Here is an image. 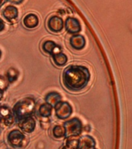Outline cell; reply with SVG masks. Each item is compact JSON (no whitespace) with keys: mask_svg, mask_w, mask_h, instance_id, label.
I'll return each instance as SVG.
<instances>
[{"mask_svg":"<svg viewBox=\"0 0 132 149\" xmlns=\"http://www.w3.org/2000/svg\"><path fill=\"white\" fill-rule=\"evenodd\" d=\"M35 107L36 102L33 98L26 97L19 100L12 109L15 120L19 122L23 119L32 116L34 113Z\"/></svg>","mask_w":132,"mask_h":149,"instance_id":"cell-2","label":"cell"},{"mask_svg":"<svg viewBox=\"0 0 132 149\" xmlns=\"http://www.w3.org/2000/svg\"><path fill=\"white\" fill-rule=\"evenodd\" d=\"M6 1H7V0H0V7L2 6V5H3V3H4Z\"/></svg>","mask_w":132,"mask_h":149,"instance_id":"cell-28","label":"cell"},{"mask_svg":"<svg viewBox=\"0 0 132 149\" xmlns=\"http://www.w3.org/2000/svg\"><path fill=\"white\" fill-rule=\"evenodd\" d=\"M18 125L22 131L27 134H30L34 132L36 128V121L33 116H29L19 121Z\"/></svg>","mask_w":132,"mask_h":149,"instance_id":"cell-9","label":"cell"},{"mask_svg":"<svg viewBox=\"0 0 132 149\" xmlns=\"http://www.w3.org/2000/svg\"><path fill=\"white\" fill-rule=\"evenodd\" d=\"M52 134L55 138L60 139L65 137V130L63 125H56L52 129Z\"/></svg>","mask_w":132,"mask_h":149,"instance_id":"cell-19","label":"cell"},{"mask_svg":"<svg viewBox=\"0 0 132 149\" xmlns=\"http://www.w3.org/2000/svg\"><path fill=\"white\" fill-rule=\"evenodd\" d=\"M19 11L18 9L16 6H7L5 7V9L2 10V16L6 20L11 21L13 19H16L18 17Z\"/></svg>","mask_w":132,"mask_h":149,"instance_id":"cell-14","label":"cell"},{"mask_svg":"<svg viewBox=\"0 0 132 149\" xmlns=\"http://www.w3.org/2000/svg\"><path fill=\"white\" fill-rule=\"evenodd\" d=\"M24 26L28 29H34L39 25V18L34 13H29L24 16L23 19Z\"/></svg>","mask_w":132,"mask_h":149,"instance_id":"cell-13","label":"cell"},{"mask_svg":"<svg viewBox=\"0 0 132 149\" xmlns=\"http://www.w3.org/2000/svg\"><path fill=\"white\" fill-rule=\"evenodd\" d=\"M18 70L16 69L15 68H9L6 72V79L9 81V83H13L16 81L19 78Z\"/></svg>","mask_w":132,"mask_h":149,"instance_id":"cell-18","label":"cell"},{"mask_svg":"<svg viewBox=\"0 0 132 149\" xmlns=\"http://www.w3.org/2000/svg\"><path fill=\"white\" fill-rule=\"evenodd\" d=\"M64 27L68 33L76 34L82 30V26L79 19L74 17H68L64 22Z\"/></svg>","mask_w":132,"mask_h":149,"instance_id":"cell-7","label":"cell"},{"mask_svg":"<svg viewBox=\"0 0 132 149\" xmlns=\"http://www.w3.org/2000/svg\"><path fill=\"white\" fill-rule=\"evenodd\" d=\"M65 130V137H77L82 134V123L77 117H74L65 121L63 123Z\"/></svg>","mask_w":132,"mask_h":149,"instance_id":"cell-3","label":"cell"},{"mask_svg":"<svg viewBox=\"0 0 132 149\" xmlns=\"http://www.w3.org/2000/svg\"><path fill=\"white\" fill-rule=\"evenodd\" d=\"M79 143V138L77 137H68L66 141H65V145L69 147L72 149H76Z\"/></svg>","mask_w":132,"mask_h":149,"instance_id":"cell-20","label":"cell"},{"mask_svg":"<svg viewBox=\"0 0 132 149\" xmlns=\"http://www.w3.org/2000/svg\"><path fill=\"white\" fill-rule=\"evenodd\" d=\"M5 26H6V24H5V22L2 20V19H0V32L4 30Z\"/></svg>","mask_w":132,"mask_h":149,"instance_id":"cell-23","label":"cell"},{"mask_svg":"<svg viewBox=\"0 0 132 149\" xmlns=\"http://www.w3.org/2000/svg\"><path fill=\"white\" fill-rule=\"evenodd\" d=\"M0 149H8V147L4 142H1L0 143Z\"/></svg>","mask_w":132,"mask_h":149,"instance_id":"cell-25","label":"cell"},{"mask_svg":"<svg viewBox=\"0 0 132 149\" xmlns=\"http://www.w3.org/2000/svg\"><path fill=\"white\" fill-rule=\"evenodd\" d=\"M3 92H2V91L0 90V101L2 100V99L3 98Z\"/></svg>","mask_w":132,"mask_h":149,"instance_id":"cell-27","label":"cell"},{"mask_svg":"<svg viewBox=\"0 0 132 149\" xmlns=\"http://www.w3.org/2000/svg\"><path fill=\"white\" fill-rule=\"evenodd\" d=\"M95 145L96 141L93 137L86 135L79 137L76 149H93L95 148Z\"/></svg>","mask_w":132,"mask_h":149,"instance_id":"cell-11","label":"cell"},{"mask_svg":"<svg viewBox=\"0 0 132 149\" xmlns=\"http://www.w3.org/2000/svg\"><path fill=\"white\" fill-rule=\"evenodd\" d=\"M53 107L49 104L44 102L40 106L38 109V114L41 117H50L52 113Z\"/></svg>","mask_w":132,"mask_h":149,"instance_id":"cell-16","label":"cell"},{"mask_svg":"<svg viewBox=\"0 0 132 149\" xmlns=\"http://www.w3.org/2000/svg\"><path fill=\"white\" fill-rule=\"evenodd\" d=\"M9 81H7L6 78L0 75V90L4 93L9 87Z\"/></svg>","mask_w":132,"mask_h":149,"instance_id":"cell-22","label":"cell"},{"mask_svg":"<svg viewBox=\"0 0 132 149\" xmlns=\"http://www.w3.org/2000/svg\"><path fill=\"white\" fill-rule=\"evenodd\" d=\"M93 149H96V148H93Z\"/></svg>","mask_w":132,"mask_h":149,"instance_id":"cell-30","label":"cell"},{"mask_svg":"<svg viewBox=\"0 0 132 149\" xmlns=\"http://www.w3.org/2000/svg\"><path fill=\"white\" fill-rule=\"evenodd\" d=\"M61 149H72V148H69V147H68L67 145H64V146L61 148Z\"/></svg>","mask_w":132,"mask_h":149,"instance_id":"cell-26","label":"cell"},{"mask_svg":"<svg viewBox=\"0 0 132 149\" xmlns=\"http://www.w3.org/2000/svg\"><path fill=\"white\" fill-rule=\"evenodd\" d=\"M2 58V51L0 50V58Z\"/></svg>","mask_w":132,"mask_h":149,"instance_id":"cell-29","label":"cell"},{"mask_svg":"<svg viewBox=\"0 0 132 149\" xmlns=\"http://www.w3.org/2000/svg\"><path fill=\"white\" fill-rule=\"evenodd\" d=\"M15 117L12 109L6 105L0 106V124L10 127L15 122Z\"/></svg>","mask_w":132,"mask_h":149,"instance_id":"cell-6","label":"cell"},{"mask_svg":"<svg viewBox=\"0 0 132 149\" xmlns=\"http://www.w3.org/2000/svg\"><path fill=\"white\" fill-rule=\"evenodd\" d=\"M24 140H25V136L23 133L17 129L11 130L7 135V141L13 148H21Z\"/></svg>","mask_w":132,"mask_h":149,"instance_id":"cell-4","label":"cell"},{"mask_svg":"<svg viewBox=\"0 0 132 149\" xmlns=\"http://www.w3.org/2000/svg\"><path fill=\"white\" fill-rule=\"evenodd\" d=\"M47 26L51 32L60 33L64 28V21L59 16H52L48 19Z\"/></svg>","mask_w":132,"mask_h":149,"instance_id":"cell-8","label":"cell"},{"mask_svg":"<svg viewBox=\"0 0 132 149\" xmlns=\"http://www.w3.org/2000/svg\"><path fill=\"white\" fill-rule=\"evenodd\" d=\"M44 100H45L46 103L49 104L54 108L58 102L62 101V97L57 92H51V93H48L45 95Z\"/></svg>","mask_w":132,"mask_h":149,"instance_id":"cell-15","label":"cell"},{"mask_svg":"<svg viewBox=\"0 0 132 149\" xmlns=\"http://www.w3.org/2000/svg\"><path fill=\"white\" fill-rule=\"evenodd\" d=\"M55 110V115L60 120H66L69 118L72 113V106L68 102L61 101L54 107Z\"/></svg>","mask_w":132,"mask_h":149,"instance_id":"cell-5","label":"cell"},{"mask_svg":"<svg viewBox=\"0 0 132 149\" xmlns=\"http://www.w3.org/2000/svg\"><path fill=\"white\" fill-rule=\"evenodd\" d=\"M40 124H41V127L42 129L47 130L51 126V120H50L49 117H41Z\"/></svg>","mask_w":132,"mask_h":149,"instance_id":"cell-21","label":"cell"},{"mask_svg":"<svg viewBox=\"0 0 132 149\" xmlns=\"http://www.w3.org/2000/svg\"><path fill=\"white\" fill-rule=\"evenodd\" d=\"M69 44L72 48L79 51L83 48L86 45V39L82 35L75 34L70 38Z\"/></svg>","mask_w":132,"mask_h":149,"instance_id":"cell-12","label":"cell"},{"mask_svg":"<svg viewBox=\"0 0 132 149\" xmlns=\"http://www.w3.org/2000/svg\"><path fill=\"white\" fill-rule=\"evenodd\" d=\"M51 58H52L54 63L58 67H62V66L65 65V64L68 61V57L63 52L52 55Z\"/></svg>","mask_w":132,"mask_h":149,"instance_id":"cell-17","label":"cell"},{"mask_svg":"<svg viewBox=\"0 0 132 149\" xmlns=\"http://www.w3.org/2000/svg\"><path fill=\"white\" fill-rule=\"evenodd\" d=\"M42 49L45 53L49 54L51 56L62 52L60 46H58V44H56L55 42H54L53 40H49L43 43Z\"/></svg>","mask_w":132,"mask_h":149,"instance_id":"cell-10","label":"cell"},{"mask_svg":"<svg viewBox=\"0 0 132 149\" xmlns=\"http://www.w3.org/2000/svg\"><path fill=\"white\" fill-rule=\"evenodd\" d=\"M24 0H7V2H10L14 4H20Z\"/></svg>","mask_w":132,"mask_h":149,"instance_id":"cell-24","label":"cell"},{"mask_svg":"<svg viewBox=\"0 0 132 149\" xmlns=\"http://www.w3.org/2000/svg\"><path fill=\"white\" fill-rule=\"evenodd\" d=\"M90 79V73L87 68L82 65H69L62 74L63 85L71 92L83 89Z\"/></svg>","mask_w":132,"mask_h":149,"instance_id":"cell-1","label":"cell"}]
</instances>
